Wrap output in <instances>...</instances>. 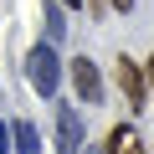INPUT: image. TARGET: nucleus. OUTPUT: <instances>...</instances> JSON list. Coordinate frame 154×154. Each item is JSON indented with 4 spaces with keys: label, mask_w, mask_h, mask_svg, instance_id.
I'll use <instances>...</instances> for the list:
<instances>
[{
    "label": "nucleus",
    "mask_w": 154,
    "mask_h": 154,
    "mask_svg": "<svg viewBox=\"0 0 154 154\" xmlns=\"http://www.w3.org/2000/svg\"><path fill=\"white\" fill-rule=\"evenodd\" d=\"M62 5H88V0H62Z\"/></svg>",
    "instance_id": "10"
},
{
    "label": "nucleus",
    "mask_w": 154,
    "mask_h": 154,
    "mask_svg": "<svg viewBox=\"0 0 154 154\" xmlns=\"http://www.w3.org/2000/svg\"><path fill=\"white\" fill-rule=\"evenodd\" d=\"M11 144H16V139H11V128H5V118H0V154H5Z\"/></svg>",
    "instance_id": "8"
},
{
    "label": "nucleus",
    "mask_w": 154,
    "mask_h": 154,
    "mask_svg": "<svg viewBox=\"0 0 154 154\" xmlns=\"http://www.w3.org/2000/svg\"><path fill=\"white\" fill-rule=\"evenodd\" d=\"M72 82H77V98H88V103L103 98V77H98V67H93L88 57H77V62H72Z\"/></svg>",
    "instance_id": "3"
},
{
    "label": "nucleus",
    "mask_w": 154,
    "mask_h": 154,
    "mask_svg": "<svg viewBox=\"0 0 154 154\" xmlns=\"http://www.w3.org/2000/svg\"><path fill=\"white\" fill-rule=\"evenodd\" d=\"M149 82H154V62H149Z\"/></svg>",
    "instance_id": "11"
},
{
    "label": "nucleus",
    "mask_w": 154,
    "mask_h": 154,
    "mask_svg": "<svg viewBox=\"0 0 154 154\" xmlns=\"http://www.w3.org/2000/svg\"><path fill=\"white\" fill-rule=\"evenodd\" d=\"M57 149L62 154L82 149V118H77V108H57Z\"/></svg>",
    "instance_id": "2"
},
{
    "label": "nucleus",
    "mask_w": 154,
    "mask_h": 154,
    "mask_svg": "<svg viewBox=\"0 0 154 154\" xmlns=\"http://www.w3.org/2000/svg\"><path fill=\"white\" fill-rule=\"evenodd\" d=\"M118 88H123L128 108H139V103H144V67H139V62L118 57Z\"/></svg>",
    "instance_id": "4"
},
{
    "label": "nucleus",
    "mask_w": 154,
    "mask_h": 154,
    "mask_svg": "<svg viewBox=\"0 0 154 154\" xmlns=\"http://www.w3.org/2000/svg\"><path fill=\"white\" fill-rule=\"evenodd\" d=\"M62 36H67V21H62V11H57V5H46V46H51V41H62Z\"/></svg>",
    "instance_id": "7"
},
{
    "label": "nucleus",
    "mask_w": 154,
    "mask_h": 154,
    "mask_svg": "<svg viewBox=\"0 0 154 154\" xmlns=\"http://www.w3.org/2000/svg\"><path fill=\"white\" fill-rule=\"evenodd\" d=\"M26 77H31V88H36L41 98H51V93H57V82H62V62H57V51H51L46 41L26 51Z\"/></svg>",
    "instance_id": "1"
},
{
    "label": "nucleus",
    "mask_w": 154,
    "mask_h": 154,
    "mask_svg": "<svg viewBox=\"0 0 154 154\" xmlns=\"http://www.w3.org/2000/svg\"><path fill=\"white\" fill-rule=\"evenodd\" d=\"M11 139H16V149H21V154H36V149H41V139H36V128H31V123H16V128H11Z\"/></svg>",
    "instance_id": "6"
},
{
    "label": "nucleus",
    "mask_w": 154,
    "mask_h": 154,
    "mask_svg": "<svg viewBox=\"0 0 154 154\" xmlns=\"http://www.w3.org/2000/svg\"><path fill=\"white\" fill-rule=\"evenodd\" d=\"M113 11H134V0H113Z\"/></svg>",
    "instance_id": "9"
},
{
    "label": "nucleus",
    "mask_w": 154,
    "mask_h": 154,
    "mask_svg": "<svg viewBox=\"0 0 154 154\" xmlns=\"http://www.w3.org/2000/svg\"><path fill=\"white\" fill-rule=\"evenodd\" d=\"M108 154H149V149H144V139H139L134 128H113V139H108Z\"/></svg>",
    "instance_id": "5"
}]
</instances>
